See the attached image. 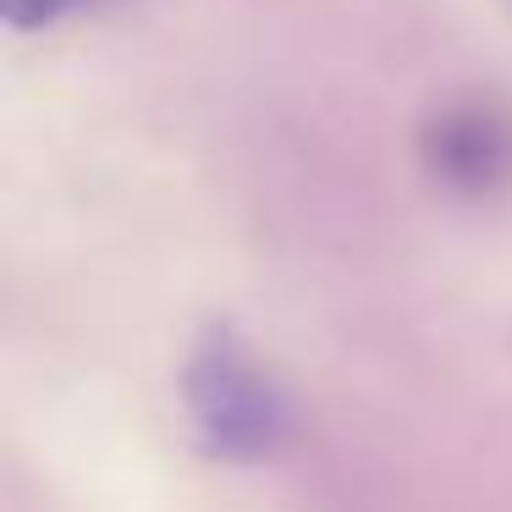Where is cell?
Listing matches in <instances>:
<instances>
[{
  "label": "cell",
  "instance_id": "obj_2",
  "mask_svg": "<svg viewBox=\"0 0 512 512\" xmlns=\"http://www.w3.org/2000/svg\"><path fill=\"white\" fill-rule=\"evenodd\" d=\"M419 166L457 199H490L512 182V116L490 100L435 105L419 127Z\"/></svg>",
  "mask_w": 512,
  "mask_h": 512
},
{
  "label": "cell",
  "instance_id": "obj_3",
  "mask_svg": "<svg viewBox=\"0 0 512 512\" xmlns=\"http://www.w3.org/2000/svg\"><path fill=\"white\" fill-rule=\"evenodd\" d=\"M100 6H111V0H0V23L12 34H50V28L83 12H100Z\"/></svg>",
  "mask_w": 512,
  "mask_h": 512
},
{
  "label": "cell",
  "instance_id": "obj_1",
  "mask_svg": "<svg viewBox=\"0 0 512 512\" xmlns=\"http://www.w3.org/2000/svg\"><path fill=\"white\" fill-rule=\"evenodd\" d=\"M182 413L215 463H265L298 430L287 386L237 325H204L182 364Z\"/></svg>",
  "mask_w": 512,
  "mask_h": 512
}]
</instances>
